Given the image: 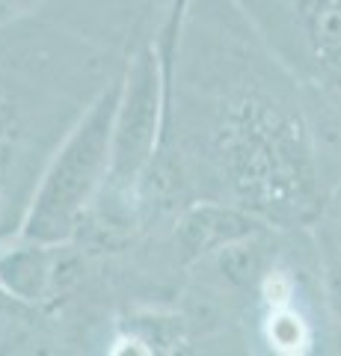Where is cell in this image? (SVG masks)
I'll use <instances>...</instances> for the list:
<instances>
[{
    "label": "cell",
    "mask_w": 341,
    "mask_h": 356,
    "mask_svg": "<svg viewBox=\"0 0 341 356\" xmlns=\"http://www.w3.org/2000/svg\"><path fill=\"white\" fill-rule=\"evenodd\" d=\"M211 149L232 205L279 226H294L315 214V149L294 104L264 89L235 92L219 104Z\"/></svg>",
    "instance_id": "6da1fadb"
},
{
    "label": "cell",
    "mask_w": 341,
    "mask_h": 356,
    "mask_svg": "<svg viewBox=\"0 0 341 356\" xmlns=\"http://www.w3.org/2000/svg\"><path fill=\"white\" fill-rule=\"evenodd\" d=\"M122 77L104 86L98 98L81 113L74 128L65 134L60 149L51 154L45 172L39 175L36 193L24 217V238L42 243L69 241L81 220L104 191L110 175V146H113V119Z\"/></svg>",
    "instance_id": "7a4b0ae2"
},
{
    "label": "cell",
    "mask_w": 341,
    "mask_h": 356,
    "mask_svg": "<svg viewBox=\"0 0 341 356\" xmlns=\"http://www.w3.org/2000/svg\"><path fill=\"white\" fill-rule=\"evenodd\" d=\"M163 116V69L155 48H142L128 63L122 74L116 119H113V146H110V175L104 193L119 202L134 196L149 163L155 161L158 131Z\"/></svg>",
    "instance_id": "3957f363"
},
{
    "label": "cell",
    "mask_w": 341,
    "mask_h": 356,
    "mask_svg": "<svg viewBox=\"0 0 341 356\" xmlns=\"http://www.w3.org/2000/svg\"><path fill=\"white\" fill-rule=\"evenodd\" d=\"M261 232V220L232 202H202L178 222V241L190 255L217 252L219 247Z\"/></svg>",
    "instance_id": "277c9868"
},
{
    "label": "cell",
    "mask_w": 341,
    "mask_h": 356,
    "mask_svg": "<svg viewBox=\"0 0 341 356\" xmlns=\"http://www.w3.org/2000/svg\"><path fill=\"white\" fill-rule=\"evenodd\" d=\"M297 18L326 86L341 95V0H297Z\"/></svg>",
    "instance_id": "5b68a950"
},
{
    "label": "cell",
    "mask_w": 341,
    "mask_h": 356,
    "mask_svg": "<svg viewBox=\"0 0 341 356\" xmlns=\"http://www.w3.org/2000/svg\"><path fill=\"white\" fill-rule=\"evenodd\" d=\"M0 255V288H6L18 300L45 297L53 273V243L30 241Z\"/></svg>",
    "instance_id": "8992f818"
},
{
    "label": "cell",
    "mask_w": 341,
    "mask_h": 356,
    "mask_svg": "<svg viewBox=\"0 0 341 356\" xmlns=\"http://www.w3.org/2000/svg\"><path fill=\"white\" fill-rule=\"evenodd\" d=\"M261 336L273 353H282V356H303L315 344V330L309 324V318L294 303L267 306V315L261 321Z\"/></svg>",
    "instance_id": "52a82bcc"
},
{
    "label": "cell",
    "mask_w": 341,
    "mask_h": 356,
    "mask_svg": "<svg viewBox=\"0 0 341 356\" xmlns=\"http://www.w3.org/2000/svg\"><path fill=\"white\" fill-rule=\"evenodd\" d=\"M42 6V0H0V24L3 21H13L18 15H24L30 13V9H36Z\"/></svg>",
    "instance_id": "ba28073f"
}]
</instances>
